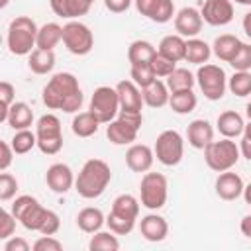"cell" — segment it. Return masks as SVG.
Wrapping results in <instances>:
<instances>
[{"label": "cell", "mask_w": 251, "mask_h": 251, "mask_svg": "<svg viewBox=\"0 0 251 251\" xmlns=\"http://www.w3.org/2000/svg\"><path fill=\"white\" fill-rule=\"evenodd\" d=\"M41 100L47 110H61L65 114H75L80 110L84 96L78 86V78L73 73H55L43 86Z\"/></svg>", "instance_id": "1"}, {"label": "cell", "mask_w": 251, "mask_h": 251, "mask_svg": "<svg viewBox=\"0 0 251 251\" xmlns=\"http://www.w3.org/2000/svg\"><path fill=\"white\" fill-rule=\"evenodd\" d=\"M110 180H112L110 165L106 161H102V159L92 157L78 171V176L75 180V190L78 192L80 198L94 200V198L104 194V190L108 188Z\"/></svg>", "instance_id": "2"}, {"label": "cell", "mask_w": 251, "mask_h": 251, "mask_svg": "<svg viewBox=\"0 0 251 251\" xmlns=\"http://www.w3.org/2000/svg\"><path fill=\"white\" fill-rule=\"evenodd\" d=\"M37 24L29 16H16L8 24L6 31V45L12 55L24 57L29 55L37 47Z\"/></svg>", "instance_id": "3"}, {"label": "cell", "mask_w": 251, "mask_h": 251, "mask_svg": "<svg viewBox=\"0 0 251 251\" xmlns=\"http://www.w3.org/2000/svg\"><path fill=\"white\" fill-rule=\"evenodd\" d=\"M10 212L16 216V220L29 231H41L47 218H49V208L41 206L39 200L31 194H22L12 202Z\"/></svg>", "instance_id": "4"}, {"label": "cell", "mask_w": 251, "mask_h": 251, "mask_svg": "<svg viewBox=\"0 0 251 251\" xmlns=\"http://www.w3.org/2000/svg\"><path fill=\"white\" fill-rule=\"evenodd\" d=\"M143 124V114L141 112H124L120 114L106 126V137L114 145H129L137 139V133Z\"/></svg>", "instance_id": "5"}, {"label": "cell", "mask_w": 251, "mask_h": 251, "mask_svg": "<svg viewBox=\"0 0 251 251\" xmlns=\"http://www.w3.org/2000/svg\"><path fill=\"white\" fill-rule=\"evenodd\" d=\"M239 157H241L239 145L229 137H224L220 141H210L204 147V161L214 173H224L233 169Z\"/></svg>", "instance_id": "6"}, {"label": "cell", "mask_w": 251, "mask_h": 251, "mask_svg": "<svg viewBox=\"0 0 251 251\" xmlns=\"http://www.w3.org/2000/svg\"><path fill=\"white\" fill-rule=\"evenodd\" d=\"M169 198V180L163 173H143L139 182V202L143 208L157 212L167 204Z\"/></svg>", "instance_id": "7"}, {"label": "cell", "mask_w": 251, "mask_h": 251, "mask_svg": "<svg viewBox=\"0 0 251 251\" xmlns=\"http://www.w3.org/2000/svg\"><path fill=\"white\" fill-rule=\"evenodd\" d=\"M37 149L43 155H57L63 149V127L55 114H43L35 122Z\"/></svg>", "instance_id": "8"}, {"label": "cell", "mask_w": 251, "mask_h": 251, "mask_svg": "<svg viewBox=\"0 0 251 251\" xmlns=\"http://www.w3.org/2000/svg\"><path fill=\"white\" fill-rule=\"evenodd\" d=\"M196 82H198L204 98H208L210 102L222 100L224 94H226V88H227L226 71L220 65H214V63H204V65L198 67Z\"/></svg>", "instance_id": "9"}, {"label": "cell", "mask_w": 251, "mask_h": 251, "mask_svg": "<svg viewBox=\"0 0 251 251\" xmlns=\"http://www.w3.org/2000/svg\"><path fill=\"white\" fill-rule=\"evenodd\" d=\"M155 157L165 167H176L184 157V139L176 129H165L155 139Z\"/></svg>", "instance_id": "10"}, {"label": "cell", "mask_w": 251, "mask_h": 251, "mask_svg": "<svg viewBox=\"0 0 251 251\" xmlns=\"http://www.w3.org/2000/svg\"><path fill=\"white\" fill-rule=\"evenodd\" d=\"M63 43H65L69 53L82 57V55H88L92 51L94 33L86 24H82L78 20H69L63 25Z\"/></svg>", "instance_id": "11"}, {"label": "cell", "mask_w": 251, "mask_h": 251, "mask_svg": "<svg viewBox=\"0 0 251 251\" xmlns=\"http://www.w3.org/2000/svg\"><path fill=\"white\" fill-rule=\"evenodd\" d=\"M88 110L98 118L100 124H110L120 114V98L116 86H98L90 98Z\"/></svg>", "instance_id": "12"}, {"label": "cell", "mask_w": 251, "mask_h": 251, "mask_svg": "<svg viewBox=\"0 0 251 251\" xmlns=\"http://www.w3.org/2000/svg\"><path fill=\"white\" fill-rule=\"evenodd\" d=\"M200 14L208 25H214V27L227 25L233 20V2L231 0H204Z\"/></svg>", "instance_id": "13"}, {"label": "cell", "mask_w": 251, "mask_h": 251, "mask_svg": "<svg viewBox=\"0 0 251 251\" xmlns=\"http://www.w3.org/2000/svg\"><path fill=\"white\" fill-rule=\"evenodd\" d=\"M135 10L155 24H167L175 16L173 0H133Z\"/></svg>", "instance_id": "14"}, {"label": "cell", "mask_w": 251, "mask_h": 251, "mask_svg": "<svg viewBox=\"0 0 251 251\" xmlns=\"http://www.w3.org/2000/svg\"><path fill=\"white\" fill-rule=\"evenodd\" d=\"M75 175L73 169L67 163H53L45 171V182L51 192L55 194H67L75 186Z\"/></svg>", "instance_id": "15"}, {"label": "cell", "mask_w": 251, "mask_h": 251, "mask_svg": "<svg viewBox=\"0 0 251 251\" xmlns=\"http://www.w3.org/2000/svg\"><path fill=\"white\" fill-rule=\"evenodd\" d=\"M202 24H204V20H202L200 10H196L192 6H184L175 14V29L184 39L196 37L202 31Z\"/></svg>", "instance_id": "16"}, {"label": "cell", "mask_w": 251, "mask_h": 251, "mask_svg": "<svg viewBox=\"0 0 251 251\" xmlns=\"http://www.w3.org/2000/svg\"><path fill=\"white\" fill-rule=\"evenodd\" d=\"M243 188H245L243 178L237 173H231V169L218 173L216 182H214L216 194L226 202H231V200H237L239 196H243Z\"/></svg>", "instance_id": "17"}, {"label": "cell", "mask_w": 251, "mask_h": 251, "mask_svg": "<svg viewBox=\"0 0 251 251\" xmlns=\"http://www.w3.org/2000/svg\"><path fill=\"white\" fill-rule=\"evenodd\" d=\"M116 90H118V98H120V110H124V112H141V108L145 104L143 94H141V88L131 78L120 80L116 84Z\"/></svg>", "instance_id": "18"}, {"label": "cell", "mask_w": 251, "mask_h": 251, "mask_svg": "<svg viewBox=\"0 0 251 251\" xmlns=\"http://www.w3.org/2000/svg\"><path fill=\"white\" fill-rule=\"evenodd\" d=\"M155 161V151L145 143H133L126 151V165L133 173H147L151 171Z\"/></svg>", "instance_id": "19"}, {"label": "cell", "mask_w": 251, "mask_h": 251, "mask_svg": "<svg viewBox=\"0 0 251 251\" xmlns=\"http://www.w3.org/2000/svg\"><path fill=\"white\" fill-rule=\"evenodd\" d=\"M139 231H141L143 239H147L151 243H161L169 235V224H167V220L163 216L151 212V214H147V216L141 218Z\"/></svg>", "instance_id": "20"}, {"label": "cell", "mask_w": 251, "mask_h": 251, "mask_svg": "<svg viewBox=\"0 0 251 251\" xmlns=\"http://www.w3.org/2000/svg\"><path fill=\"white\" fill-rule=\"evenodd\" d=\"M92 4V0H49L53 14L65 20H76L80 16H86Z\"/></svg>", "instance_id": "21"}, {"label": "cell", "mask_w": 251, "mask_h": 251, "mask_svg": "<svg viewBox=\"0 0 251 251\" xmlns=\"http://www.w3.org/2000/svg\"><path fill=\"white\" fill-rule=\"evenodd\" d=\"M186 139H188V145H192L194 149H202L214 141V127L208 120L204 118H198V120H192L186 127Z\"/></svg>", "instance_id": "22"}, {"label": "cell", "mask_w": 251, "mask_h": 251, "mask_svg": "<svg viewBox=\"0 0 251 251\" xmlns=\"http://www.w3.org/2000/svg\"><path fill=\"white\" fill-rule=\"evenodd\" d=\"M216 127L218 131L224 135V137H229V139H235L239 135H243V127H245V122L241 118V114H237L235 110H226L218 116L216 120Z\"/></svg>", "instance_id": "23"}, {"label": "cell", "mask_w": 251, "mask_h": 251, "mask_svg": "<svg viewBox=\"0 0 251 251\" xmlns=\"http://www.w3.org/2000/svg\"><path fill=\"white\" fill-rule=\"evenodd\" d=\"M6 124L14 129V131H20V129H29L33 126V110L29 108V104L25 102H14L8 110V118H6Z\"/></svg>", "instance_id": "24"}, {"label": "cell", "mask_w": 251, "mask_h": 251, "mask_svg": "<svg viewBox=\"0 0 251 251\" xmlns=\"http://www.w3.org/2000/svg\"><path fill=\"white\" fill-rule=\"evenodd\" d=\"M157 51H159L163 57L171 59L173 63H178V61H182L184 55H186V39H184L182 35H178V33L165 35V37L159 41Z\"/></svg>", "instance_id": "25"}, {"label": "cell", "mask_w": 251, "mask_h": 251, "mask_svg": "<svg viewBox=\"0 0 251 251\" xmlns=\"http://www.w3.org/2000/svg\"><path fill=\"white\" fill-rule=\"evenodd\" d=\"M106 224V216L102 214L100 208H94V206H86L82 208L78 214H76V226L80 231L84 233H96L102 229V226Z\"/></svg>", "instance_id": "26"}, {"label": "cell", "mask_w": 251, "mask_h": 251, "mask_svg": "<svg viewBox=\"0 0 251 251\" xmlns=\"http://www.w3.org/2000/svg\"><path fill=\"white\" fill-rule=\"evenodd\" d=\"M241 43H243V41H241L237 35L224 33V35H218V37L214 39V43H212V53H214L220 61L229 63V61L235 57V53L239 51Z\"/></svg>", "instance_id": "27"}, {"label": "cell", "mask_w": 251, "mask_h": 251, "mask_svg": "<svg viewBox=\"0 0 251 251\" xmlns=\"http://www.w3.org/2000/svg\"><path fill=\"white\" fill-rule=\"evenodd\" d=\"M55 53L53 49H39L35 47L27 55V67L33 75H49L55 69Z\"/></svg>", "instance_id": "28"}, {"label": "cell", "mask_w": 251, "mask_h": 251, "mask_svg": "<svg viewBox=\"0 0 251 251\" xmlns=\"http://www.w3.org/2000/svg\"><path fill=\"white\" fill-rule=\"evenodd\" d=\"M141 94H143V102L149 106V108H163L169 104V98H171V90L167 86V82L163 80H153L149 86L141 88Z\"/></svg>", "instance_id": "29"}, {"label": "cell", "mask_w": 251, "mask_h": 251, "mask_svg": "<svg viewBox=\"0 0 251 251\" xmlns=\"http://www.w3.org/2000/svg\"><path fill=\"white\" fill-rule=\"evenodd\" d=\"M139 200L133 196V194H120L114 198L112 202V214L120 216V218H126V220H133L137 222V216H139Z\"/></svg>", "instance_id": "30"}, {"label": "cell", "mask_w": 251, "mask_h": 251, "mask_svg": "<svg viewBox=\"0 0 251 251\" xmlns=\"http://www.w3.org/2000/svg\"><path fill=\"white\" fill-rule=\"evenodd\" d=\"M100 127L98 118L88 110V112H78L73 122H71V129L76 137H92Z\"/></svg>", "instance_id": "31"}, {"label": "cell", "mask_w": 251, "mask_h": 251, "mask_svg": "<svg viewBox=\"0 0 251 251\" xmlns=\"http://www.w3.org/2000/svg\"><path fill=\"white\" fill-rule=\"evenodd\" d=\"M196 104H198V98H196V94H194V90H192V88L171 92L169 106H171V110H173L175 114H180V116L190 114V112H194Z\"/></svg>", "instance_id": "32"}, {"label": "cell", "mask_w": 251, "mask_h": 251, "mask_svg": "<svg viewBox=\"0 0 251 251\" xmlns=\"http://www.w3.org/2000/svg\"><path fill=\"white\" fill-rule=\"evenodd\" d=\"M63 41V25L57 22H47L37 31V47L39 49H55Z\"/></svg>", "instance_id": "33"}, {"label": "cell", "mask_w": 251, "mask_h": 251, "mask_svg": "<svg viewBox=\"0 0 251 251\" xmlns=\"http://www.w3.org/2000/svg\"><path fill=\"white\" fill-rule=\"evenodd\" d=\"M210 55H212V45H208L204 39H198V37L186 39V55H184V61L200 67V65L208 63Z\"/></svg>", "instance_id": "34"}, {"label": "cell", "mask_w": 251, "mask_h": 251, "mask_svg": "<svg viewBox=\"0 0 251 251\" xmlns=\"http://www.w3.org/2000/svg\"><path fill=\"white\" fill-rule=\"evenodd\" d=\"M157 53L155 45L147 39H135L127 47V61L129 65H139V63H149L153 55Z\"/></svg>", "instance_id": "35"}, {"label": "cell", "mask_w": 251, "mask_h": 251, "mask_svg": "<svg viewBox=\"0 0 251 251\" xmlns=\"http://www.w3.org/2000/svg\"><path fill=\"white\" fill-rule=\"evenodd\" d=\"M167 86L171 92H176V90H186V88H194L196 84V75H192L188 69L184 67H176L169 76H167Z\"/></svg>", "instance_id": "36"}, {"label": "cell", "mask_w": 251, "mask_h": 251, "mask_svg": "<svg viewBox=\"0 0 251 251\" xmlns=\"http://www.w3.org/2000/svg\"><path fill=\"white\" fill-rule=\"evenodd\" d=\"M88 249L90 251H118L120 249V239L112 229L110 231H102L100 229V231L90 235Z\"/></svg>", "instance_id": "37"}, {"label": "cell", "mask_w": 251, "mask_h": 251, "mask_svg": "<svg viewBox=\"0 0 251 251\" xmlns=\"http://www.w3.org/2000/svg\"><path fill=\"white\" fill-rule=\"evenodd\" d=\"M227 88L231 94L243 98L251 94V71H233L227 78Z\"/></svg>", "instance_id": "38"}, {"label": "cell", "mask_w": 251, "mask_h": 251, "mask_svg": "<svg viewBox=\"0 0 251 251\" xmlns=\"http://www.w3.org/2000/svg\"><path fill=\"white\" fill-rule=\"evenodd\" d=\"M10 143H12V149L16 151V155H25L33 147H37V135L31 129H20L14 133Z\"/></svg>", "instance_id": "39"}, {"label": "cell", "mask_w": 251, "mask_h": 251, "mask_svg": "<svg viewBox=\"0 0 251 251\" xmlns=\"http://www.w3.org/2000/svg\"><path fill=\"white\" fill-rule=\"evenodd\" d=\"M129 76H131V80H133L139 88H145V86H149L153 80H157V75L153 73V69H151L149 63L131 65V69H129Z\"/></svg>", "instance_id": "40"}, {"label": "cell", "mask_w": 251, "mask_h": 251, "mask_svg": "<svg viewBox=\"0 0 251 251\" xmlns=\"http://www.w3.org/2000/svg\"><path fill=\"white\" fill-rule=\"evenodd\" d=\"M0 102H2V112H0V122L6 124V118H8V110L10 106L16 102V86L8 80H2L0 82Z\"/></svg>", "instance_id": "41"}, {"label": "cell", "mask_w": 251, "mask_h": 251, "mask_svg": "<svg viewBox=\"0 0 251 251\" xmlns=\"http://www.w3.org/2000/svg\"><path fill=\"white\" fill-rule=\"evenodd\" d=\"M106 226H108V229H112L116 235H127V233L133 231L135 222H133V220H126V218H120V216H116V214L110 212V214L106 216Z\"/></svg>", "instance_id": "42"}, {"label": "cell", "mask_w": 251, "mask_h": 251, "mask_svg": "<svg viewBox=\"0 0 251 251\" xmlns=\"http://www.w3.org/2000/svg\"><path fill=\"white\" fill-rule=\"evenodd\" d=\"M149 65H151V69H153V73L157 75V78H167L175 69H176V63H173L171 59H167V57H163L159 51L153 55V59L149 61Z\"/></svg>", "instance_id": "43"}, {"label": "cell", "mask_w": 251, "mask_h": 251, "mask_svg": "<svg viewBox=\"0 0 251 251\" xmlns=\"http://www.w3.org/2000/svg\"><path fill=\"white\" fill-rule=\"evenodd\" d=\"M18 186H20L18 184V178L14 175L2 171V175H0V200L2 202L12 200L16 196V192H18Z\"/></svg>", "instance_id": "44"}, {"label": "cell", "mask_w": 251, "mask_h": 251, "mask_svg": "<svg viewBox=\"0 0 251 251\" xmlns=\"http://www.w3.org/2000/svg\"><path fill=\"white\" fill-rule=\"evenodd\" d=\"M229 65L233 67V71H251V43H241Z\"/></svg>", "instance_id": "45"}, {"label": "cell", "mask_w": 251, "mask_h": 251, "mask_svg": "<svg viewBox=\"0 0 251 251\" xmlns=\"http://www.w3.org/2000/svg\"><path fill=\"white\" fill-rule=\"evenodd\" d=\"M2 220H0V239H8V237H12L14 235V231H16V216L12 214V212H8V210H2V216H0Z\"/></svg>", "instance_id": "46"}, {"label": "cell", "mask_w": 251, "mask_h": 251, "mask_svg": "<svg viewBox=\"0 0 251 251\" xmlns=\"http://www.w3.org/2000/svg\"><path fill=\"white\" fill-rule=\"evenodd\" d=\"M31 247H33V251H61L63 243L55 235H41L39 239H35V243Z\"/></svg>", "instance_id": "47"}, {"label": "cell", "mask_w": 251, "mask_h": 251, "mask_svg": "<svg viewBox=\"0 0 251 251\" xmlns=\"http://www.w3.org/2000/svg\"><path fill=\"white\" fill-rule=\"evenodd\" d=\"M29 249H33V247L20 235H12V237L4 239V251H29Z\"/></svg>", "instance_id": "48"}, {"label": "cell", "mask_w": 251, "mask_h": 251, "mask_svg": "<svg viewBox=\"0 0 251 251\" xmlns=\"http://www.w3.org/2000/svg\"><path fill=\"white\" fill-rule=\"evenodd\" d=\"M0 151H2V155H0V171H8V167L14 161L16 151L12 149V143H8V141H0Z\"/></svg>", "instance_id": "49"}, {"label": "cell", "mask_w": 251, "mask_h": 251, "mask_svg": "<svg viewBox=\"0 0 251 251\" xmlns=\"http://www.w3.org/2000/svg\"><path fill=\"white\" fill-rule=\"evenodd\" d=\"M131 4H133V0H104L106 10L112 14H124L129 10Z\"/></svg>", "instance_id": "50"}, {"label": "cell", "mask_w": 251, "mask_h": 251, "mask_svg": "<svg viewBox=\"0 0 251 251\" xmlns=\"http://www.w3.org/2000/svg\"><path fill=\"white\" fill-rule=\"evenodd\" d=\"M239 229H241V233H243L247 239H251V214H247V216H243V218H241Z\"/></svg>", "instance_id": "51"}, {"label": "cell", "mask_w": 251, "mask_h": 251, "mask_svg": "<svg viewBox=\"0 0 251 251\" xmlns=\"http://www.w3.org/2000/svg\"><path fill=\"white\" fill-rule=\"evenodd\" d=\"M239 151H241V157H245L247 161H251V141H249V139L241 137V141H239Z\"/></svg>", "instance_id": "52"}, {"label": "cell", "mask_w": 251, "mask_h": 251, "mask_svg": "<svg viewBox=\"0 0 251 251\" xmlns=\"http://www.w3.org/2000/svg\"><path fill=\"white\" fill-rule=\"evenodd\" d=\"M241 25H243V31H245V35L251 39V12H247V14L243 16V22H241Z\"/></svg>", "instance_id": "53"}, {"label": "cell", "mask_w": 251, "mask_h": 251, "mask_svg": "<svg viewBox=\"0 0 251 251\" xmlns=\"http://www.w3.org/2000/svg\"><path fill=\"white\" fill-rule=\"evenodd\" d=\"M243 200L251 206V182H249V184H245V188H243Z\"/></svg>", "instance_id": "54"}, {"label": "cell", "mask_w": 251, "mask_h": 251, "mask_svg": "<svg viewBox=\"0 0 251 251\" xmlns=\"http://www.w3.org/2000/svg\"><path fill=\"white\" fill-rule=\"evenodd\" d=\"M243 137L251 141V120H249V122L245 124V127H243Z\"/></svg>", "instance_id": "55"}, {"label": "cell", "mask_w": 251, "mask_h": 251, "mask_svg": "<svg viewBox=\"0 0 251 251\" xmlns=\"http://www.w3.org/2000/svg\"><path fill=\"white\" fill-rule=\"evenodd\" d=\"M235 4H241V6H251V0H231Z\"/></svg>", "instance_id": "56"}, {"label": "cell", "mask_w": 251, "mask_h": 251, "mask_svg": "<svg viewBox=\"0 0 251 251\" xmlns=\"http://www.w3.org/2000/svg\"><path fill=\"white\" fill-rule=\"evenodd\" d=\"M245 114H247V120H251V102L245 106Z\"/></svg>", "instance_id": "57"}, {"label": "cell", "mask_w": 251, "mask_h": 251, "mask_svg": "<svg viewBox=\"0 0 251 251\" xmlns=\"http://www.w3.org/2000/svg\"><path fill=\"white\" fill-rule=\"evenodd\" d=\"M8 2H10V0H0V8H6V6H8Z\"/></svg>", "instance_id": "58"}]
</instances>
